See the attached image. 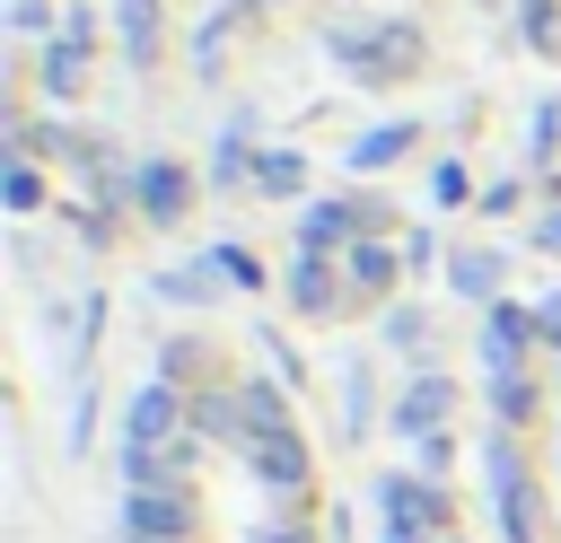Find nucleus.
<instances>
[{"instance_id": "obj_25", "label": "nucleus", "mask_w": 561, "mask_h": 543, "mask_svg": "<svg viewBox=\"0 0 561 543\" xmlns=\"http://www.w3.org/2000/svg\"><path fill=\"white\" fill-rule=\"evenodd\" d=\"M131 543H149V534H131Z\"/></svg>"}, {"instance_id": "obj_15", "label": "nucleus", "mask_w": 561, "mask_h": 543, "mask_svg": "<svg viewBox=\"0 0 561 543\" xmlns=\"http://www.w3.org/2000/svg\"><path fill=\"white\" fill-rule=\"evenodd\" d=\"M254 175H263L272 193H289V184H298V158H289V149H272V158H254Z\"/></svg>"}, {"instance_id": "obj_16", "label": "nucleus", "mask_w": 561, "mask_h": 543, "mask_svg": "<svg viewBox=\"0 0 561 543\" xmlns=\"http://www.w3.org/2000/svg\"><path fill=\"white\" fill-rule=\"evenodd\" d=\"M491 272H500L491 254H456V289H473V298H482V289H491Z\"/></svg>"}, {"instance_id": "obj_5", "label": "nucleus", "mask_w": 561, "mask_h": 543, "mask_svg": "<svg viewBox=\"0 0 561 543\" xmlns=\"http://www.w3.org/2000/svg\"><path fill=\"white\" fill-rule=\"evenodd\" d=\"M184 193H193V184H184V166H167V158H149V166H140V210H149V219H175V210H184Z\"/></svg>"}, {"instance_id": "obj_9", "label": "nucleus", "mask_w": 561, "mask_h": 543, "mask_svg": "<svg viewBox=\"0 0 561 543\" xmlns=\"http://www.w3.org/2000/svg\"><path fill=\"white\" fill-rule=\"evenodd\" d=\"M254 473L280 482V490H298V482H307V447H298V438H254Z\"/></svg>"}, {"instance_id": "obj_7", "label": "nucleus", "mask_w": 561, "mask_h": 543, "mask_svg": "<svg viewBox=\"0 0 561 543\" xmlns=\"http://www.w3.org/2000/svg\"><path fill=\"white\" fill-rule=\"evenodd\" d=\"M526 333H535V315H517V307H500V315H491V333H482V359H491V377H508V368H517Z\"/></svg>"}, {"instance_id": "obj_11", "label": "nucleus", "mask_w": 561, "mask_h": 543, "mask_svg": "<svg viewBox=\"0 0 561 543\" xmlns=\"http://www.w3.org/2000/svg\"><path fill=\"white\" fill-rule=\"evenodd\" d=\"M289 298H298L307 315H324V307H333V272H324V254H298V272H289Z\"/></svg>"}, {"instance_id": "obj_2", "label": "nucleus", "mask_w": 561, "mask_h": 543, "mask_svg": "<svg viewBox=\"0 0 561 543\" xmlns=\"http://www.w3.org/2000/svg\"><path fill=\"white\" fill-rule=\"evenodd\" d=\"M123 517H131V534H149V543H184V534H193V499L167 490V482H140V490L123 499Z\"/></svg>"}, {"instance_id": "obj_20", "label": "nucleus", "mask_w": 561, "mask_h": 543, "mask_svg": "<svg viewBox=\"0 0 561 543\" xmlns=\"http://www.w3.org/2000/svg\"><path fill=\"white\" fill-rule=\"evenodd\" d=\"M552 140H561V105H543V114H535V158H552Z\"/></svg>"}, {"instance_id": "obj_17", "label": "nucleus", "mask_w": 561, "mask_h": 543, "mask_svg": "<svg viewBox=\"0 0 561 543\" xmlns=\"http://www.w3.org/2000/svg\"><path fill=\"white\" fill-rule=\"evenodd\" d=\"M517 9H526V44L552 53V44H561V35H552V0H517Z\"/></svg>"}, {"instance_id": "obj_6", "label": "nucleus", "mask_w": 561, "mask_h": 543, "mask_svg": "<svg viewBox=\"0 0 561 543\" xmlns=\"http://www.w3.org/2000/svg\"><path fill=\"white\" fill-rule=\"evenodd\" d=\"M359 228H368V210H351V201H316L298 236H307V254H324V245H342V236H359Z\"/></svg>"}, {"instance_id": "obj_14", "label": "nucleus", "mask_w": 561, "mask_h": 543, "mask_svg": "<svg viewBox=\"0 0 561 543\" xmlns=\"http://www.w3.org/2000/svg\"><path fill=\"white\" fill-rule=\"evenodd\" d=\"M351 280H359V289H386V280H394V254H386V245H351Z\"/></svg>"}, {"instance_id": "obj_22", "label": "nucleus", "mask_w": 561, "mask_h": 543, "mask_svg": "<svg viewBox=\"0 0 561 543\" xmlns=\"http://www.w3.org/2000/svg\"><path fill=\"white\" fill-rule=\"evenodd\" d=\"M535 333H543V342L561 350V298H543V315H535Z\"/></svg>"}, {"instance_id": "obj_23", "label": "nucleus", "mask_w": 561, "mask_h": 543, "mask_svg": "<svg viewBox=\"0 0 561 543\" xmlns=\"http://www.w3.org/2000/svg\"><path fill=\"white\" fill-rule=\"evenodd\" d=\"M543 245H561V210H552V219H543Z\"/></svg>"}, {"instance_id": "obj_10", "label": "nucleus", "mask_w": 561, "mask_h": 543, "mask_svg": "<svg viewBox=\"0 0 561 543\" xmlns=\"http://www.w3.org/2000/svg\"><path fill=\"white\" fill-rule=\"evenodd\" d=\"M403 149H412V123H377V131L351 140V166H394Z\"/></svg>"}, {"instance_id": "obj_4", "label": "nucleus", "mask_w": 561, "mask_h": 543, "mask_svg": "<svg viewBox=\"0 0 561 543\" xmlns=\"http://www.w3.org/2000/svg\"><path fill=\"white\" fill-rule=\"evenodd\" d=\"M149 447H175V394L167 385H140V403H131V455H149Z\"/></svg>"}, {"instance_id": "obj_18", "label": "nucleus", "mask_w": 561, "mask_h": 543, "mask_svg": "<svg viewBox=\"0 0 561 543\" xmlns=\"http://www.w3.org/2000/svg\"><path fill=\"white\" fill-rule=\"evenodd\" d=\"M500 412H508V420H526V412H535V394H526V377H517V368L500 377Z\"/></svg>"}, {"instance_id": "obj_1", "label": "nucleus", "mask_w": 561, "mask_h": 543, "mask_svg": "<svg viewBox=\"0 0 561 543\" xmlns=\"http://www.w3.org/2000/svg\"><path fill=\"white\" fill-rule=\"evenodd\" d=\"M333 53L351 61V79H403V70L421 61V35H412V26H377V35H351V26H342Z\"/></svg>"}, {"instance_id": "obj_24", "label": "nucleus", "mask_w": 561, "mask_h": 543, "mask_svg": "<svg viewBox=\"0 0 561 543\" xmlns=\"http://www.w3.org/2000/svg\"><path fill=\"white\" fill-rule=\"evenodd\" d=\"M263 543H298V534H263Z\"/></svg>"}, {"instance_id": "obj_19", "label": "nucleus", "mask_w": 561, "mask_h": 543, "mask_svg": "<svg viewBox=\"0 0 561 543\" xmlns=\"http://www.w3.org/2000/svg\"><path fill=\"white\" fill-rule=\"evenodd\" d=\"M210 263H219V272H228V280H245V289H254V280H263V272H254V254H237V245H219V254H210Z\"/></svg>"}, {"instance_id": "obj_3", "label": "nucleus", "mask_w": 561, "mask_h": 543, "mask_svg": "<svg viewBox=\"0 0 561 543\" xmlns=\"http://www.w3.org/2000/svg\"><path fill=\"white\" fill-rule=\"evenodd\" d=\"M491 490H500V534L508 543H535V490H526V464L508 447H491Z\"/></svg>"}, {"instance_id": "obj_21", "label": "nucleus", "mask_w": 561, "mask_h": 543, "mask_svg": "<svg viewBox=\"0 0 561 543\" xmlns=\"http://www.w3.org/2000/svg\"><path fill=\"white\" fill-rule=\"evenodd\" d=\"M9 210H35V166H9Z\"/></svg>"}, {"instance_id": "obj_13", "label": "nucleus", "mask_w": 561, "mask_h": 543, "mask_svg": "<svg viewBox=\"0 0 561 543\" xmlns=\"http://www.w3.org/2000/svg\"><path fill=\"white\" fill-rule=\"evenodd\" d=\"M123 44H131V61L158 44V0H123Z\"/></svg>"}, {"instance_id": "obj_12", "label": "nucleus", "mask_w": 561, "mask_h": 543, "mask_svg": "<svg viewBox=\"0 0 561 543\" xmlns=\"http://www.w3.org/2000/svg\"><path fill=\"white\" fill-rule=\"evenodd\" d=\"M438 412H447V385H438V377H421V385L403 394V412H394V420L421 438V429H438Z\"/></svg>"}, {"instance_id": "obj_8", "label": "nucleus", "mask_w": 561, "mask_h": 543, "mask_svg": "<svg viewBox=\"0 0 561 543\" xmlns=\"http://www.w3.org/2000/svg\"><path fill=\"white\" fill-rule=\"evenodd\" d=\"M438 499L430 490H412V482H386V543H421V517H430Z\"/></svg>"}]
</instances>
